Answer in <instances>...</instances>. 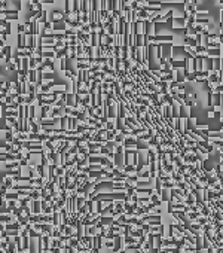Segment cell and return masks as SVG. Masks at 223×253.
<instances>
[{
    "label": "cell",
    "instance_id": "6da1fadb",
    "mask_svg": "<svg viewBox=\"0 0 223 253\" xmlns=\"http://www.w3.org/2000/svg\"><path fill=\"white\" fill-rule=\"evenodd\" d=\"M6 229H19V223H12V225H8Z\"/></svg>",
    "mask_w": 223,
    "mask_h": 253
},
{
    "label": "cell",
    "instance_id": "7a4b0ae2",
    "mask_svg": "<svg viewBox=\"0 0 223 253\" xmlns=\"http://www.w3.org/2000/svg\"><path fill=\"white\" fill-rule=\"evenodd\" d=\"M60 18H61V14H60V12H54V17H52V19H55V21H58V19H60Z\"/></svg>",
    "mask_w": 223,
    "mask_h": 253
},
{
    "label": "cell",
    "instance_id": "3957f363",
    "mask_svg": "<svg viewBox=\"0 0 223 253\" xmlns=\"http://www.w3.org/2000/svg\"><path fill=\"white\" fill-rule=\"evenodd\" d=\"M28 235H31V237H37V234L34 232V231H28Z\"/></svg>",
    "mask_w": 223,
    "mask_h": 253
},
{
    "label": "cell",
    "instance_id": "277c9868",
    "mask_svg": "<svg viewBox=\"0 0 223 253\" xmlns=\"http://www.w3.org/2000/svg\"><path fill=\"white\" fill-rule=\"evenodd\" d=\"M106 246H107V247H115V246H113L110 241H107V243H106Z\"/></svg>",
    "mask_w": 223,
    "mask_h": 253
},
{
    "label": "cell",
    "instance_id": "5b68a950",
    "mask_svg": "<svg viewBox=\"0 0 223 253\" xmlns=\"http://www.w3.org/2000/svg\"><path fill=\"white\" fill-rule=\"evenodd\" d=\"M159 253H167V250H162V252H161V250H159Z\"/></svg>",
    "mask_w": 223,
    "mask_h": 253
},
{
    "label": "cell",
    "instance_id": "8992f818",
    "mask_svg": "<svg viewBox=\"0 0 223 253\" xmlns=\"http://www.w3.org/2000/svg\"><path fill=\"white\" fill-rule=\"evenodd\" d=\"M119 253H125V250H122V252H119Z\"/></svg>",
    "mask_w": 223,
    "mask_h": 253
}]
</instances>
